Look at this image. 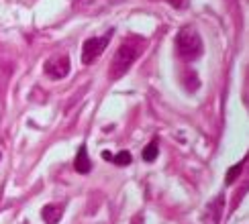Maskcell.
Here are the masks:
<instances>
[{"label": "cell", "instance_id": "obj_1", "mask_svg": "<svg viewBox=\"0 0 249 224\" xmlns=\"http://www.w3.org/2000/svg\"><path fill=\"white\" fill-rule=\"evenodd\" d=\"M141 51H143V41L139 37L124 39L121 43V47L117 49V53L112 55L110 67H108V78L110 80L123 78L131 69V65L137 61V57L141 55Z\"/></svg>", "mask_w": 249, "mask_h": 224}, {"label": "cell", "instance_id": "obj_2", "mask_svg": "<svg viewBox=\"0 0 249 224\" xmlns=\"http://www.w3.org/2000/svg\"><path fill=\"white\" fill-rule=\"evenodd\" d=\"M176 51L184 61H194L202 55V39L198 35V31H194L192 27L182 29L178 35H176Z\"/></svg>", "mask_w": 249, "mask_h": 224}, {"label": "cell", "instance_id": "obj_3", "mask_svg": "<svg viewBox=\"0 0 249 224\" xmlns=\"http://www.w3.org/2000/svg\"><path fill=\"white\" fill-rule=\"evenodd\" d=\"M110 37H112V31H108L105 37H90V39H86L84 47H82V55H80L82 64H84V65L94 64V59L100 57V53L107 49Z\"/></svg>", "mask_w": 249, "mask_h": 224}, {"label": "cell", "instance_id": "obj_4", "mask_svg": "<svg viewBox=\"0 0 249 224\" xmlns=\"http://www.w3.org/2000/svg\"><path fill=\"white\" fill-rule=\"evenodd\" d=\"M43 71L49 78H53V80L66 78L70 74V57L68 55H53V57H49L45 61V65H43Z\"/></svg>", "mask_w": 249, "mask_h": 224}, {"label": "cell", "instance_id": "obj_5", "mask_svg": "<svg viewBox=\"0 0 249 224\" xmlns=\"http://www.w3.org/2000/svg\"><path fill=\"white\" fill-rule=\"evenodd\" d=\"M223 210H225V193H219V196L206 206V210L202 214V222L204 224H219L221 216H223Z\"/></svg>", "mask_w": 249, "mask_h": 224}, {"label": "cell", "instance_id": "obj_6", "mask_svg": "<svg viewBox=\"0 0 249 224\" xmlns=\"http://www.w3.org/2000/svg\"><path fill=\"white\" fill-rule=\"evenodd\" d=\"M64 216V206L61 204H47V206L41 210V218L45 220V224H57Z\"/></svg>", "mask_w": 249, "mask_h": 224}, {"label": "cell", "instance_id": "obj_7", "mask_svg": "<svg viewBox=\"0 0 249 224\" xmlns=\"http://www.w3.org/2000/svg\"><path fill=\"white\" fill-rule=\"evenodd\" d=\"M74 167H76L78 173H82V176L92 169V163H90V157H88V149H86L84 145L78 149V155H76V159H74Z\"/></svg>", "mask_w": 249, "mask_h": 224}, {"label": "cell", "instance_id": "obj_8", "mask_svg": "<svg viewBox=\"0 0 249 224\" xmlns=\"http://www.w3.org/2000/svg\"><path fill=\"white\" fill-rule=\"evenodd\" d=\"M158 155H160V149H158V143H149L147 147L143 149V161H147V163H151V161H155L158 159Z\"/></svg>", "mask_w": 249, "mask_h": 224}, {"label": "cell", "instance_id": "obj_9", "mask_svg": "<svg viewBox=\"0 0 249 224\" xmlns=\"http://www.w3.org/2000/svg\"><path fill=\"white\" fill-rule=\"evenodd\" d=\"M243 165H245V159H243V161H239V163H237V165H233L229 171H227V177H225V181H227V183H233L237 177H239V173L243 171Z\"/></svg>", "mask_w": 249, "mask_h": 224}, {"label": "cell", "instance_id": "obj_10", "mask_svg": "<svg viewBox=\"0 0 249 224\" xmlns=\"http://www.w3.org/2000/svg\"><path fill=\"white\" fill-rule=\"evenodd\" d=\"M133 159H131V153L129 151H121V153H117L115 157H112V163H117V165H121V167H124V165H129Z\"/></svg>", "mask_w": 249, "mask_h": 224}, {"label": "cell", "instance_id": "obj_11", "mask_svg": "<svg viewBox=\"0 0 249 224\" xmlns=\"http://www.w3.org/2000/svg\"><path fill=\"white\" fill-rule=\"evenodd\" d=\"M168 2H172L174 6H180V4H182V0H168Z\"/></svg>", "mask_w": 249, "mask_h": 224}, {"label": "cell", "instance_id": "obj_12", "mask_svg": "<svg viewBox=\"0 0 249 224\" xmlns=\"http://www.w3.org/2000/svg\"><path fill=\"white\" fill-rule=\"evenodd\" d=\"M0 157H2V155H0Z\"/></svg>", "mask_w": 249, "mask_h": 224}]
</instances>
